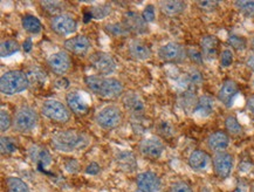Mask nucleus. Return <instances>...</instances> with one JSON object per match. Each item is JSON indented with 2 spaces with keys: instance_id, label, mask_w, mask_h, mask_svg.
Segmentation results:
<instances>
[{
  "instance_id": "obj_20",
  "label": "nucleus",
  "mask_w": 254,
  "mask_h": 192,
  "mask_svg": "<svg viewBox=\"0 0 254 192\" xmlns=\"http://www.w3.org/2000/svg\"><path fill=\"white\" fill-rule=\"evenodd\" d=\"M210 164V156L204 150H193L189 156V165L194 171L206 170Z\"/></svg>"
},
{
  "instance_id": "obj_49",
  "label": "nucleus",
  "mask_w": 254,
  "mask_h": 192,
  "mask_svg": "<svg viewBox=\"0 0 254 192\" xmlns=\"http://www.w3.org/2000/svg\"><path fill=\"white\" fill-rule=\"evenodd\" d=\"M247 66H249L251 69L254 70V55H252V57H250L249 59H247Z\"/></svg>"
},
{
  "instance_id": "obj_41",
  "label": "nucleus",
  "mask_w": 254,
  "mask_h": 192,
  "mask_svg": "<svg viewBox=\"0 0 254 192\" xmlns=\"http://www.w3.org/2000/svg\"><path fill=\"white\" fill-rule=\"evenodd\" d=\"M188 57L191 59L192 63L197 64H200L203 63V53L197 50H193V48H191V50L188 51Z\"/></svg>"
},
{
  "instance_id": "obj_29",
  "label": "nucleus",
  "mask_w": 254,
  "mask_h": 192,
  "mask_svg": "<svg viewBox=\"0 0 254 192\" xmlns=\"http://www.w3.org/2000/svg\"><path fill=\"white\" fill-rule=\"evenodd\" d=\"M19 51H20V45H19L18 41L12 40V39L1 41V45H0V54H1V58L11 57V55L18 53Z\"/></svg>"
},
{
  "instance_id": "obj_42",
  "label": "nucleus",
  "mask_w": 254,
  "mask_h": 192,
  "mask_svg": "<svg viewBox=\"0 0 254 192\" xmlns=\"http://www.w3.org/2000/svg\"><path fill=\"white\" fill-rule=\"evenodd\" d=\"M218 4H219L218 1H208V0H206V1H198L197 2V5L199 6V8L203 9V11H205V12L214 11V9L217 8Z\"/></svg>"
},
{
  "instance_id": "obj_51",
  "label": "nucleus",
  "mask_w": 254,
  "mask_h": 192,
  "mask_svg": "<svg viewBox=\"0 0 254 192\" xmlns=\"http://www.w3.org/2000/svg\"><path fill=\"white\" fill-rule=\"evenodd\" d=\"M252 45H253V47H254V39H253V41H252Z\"/></svg>"
},
{
  "instance_id": "obj_10",
  "label": "nucleus",
  "mask_w": 254,
  "mask_h": 192,
  "mask_svg": "<svg viewBox=\"0 0 254 192\" xmlns=\"http://www.w3.org/2000/svg\"><path fill=\"white\" fill-rule=\"evenodd\" d=\"M212 164L214 174L217 175V177L221 178V180H225L233 170L234 159L232 155L229 154V152H217L213 157Z\"/></svg>"
},
{
  "instance_id": "obj_43",
  "label": "nucleus",
  "mask_w": 254,
  "mask_h": 192,
  "mask_svg": "<svg viewBox=\"0 0 254 192\" xmlns=\"http://www.w3.org/2000/svg\"><path fill=\"white\" fill-rule=\"evenodd\" d=\"M188 80L192 84H200L203 82V76L198 70H191L188 75Z\"/></svg>"
},
{
  "instance_id": "obj_21",
  "label": "nucleus",
  "mask_w": 254,
  "mask_h": 192,
  "mask_svg": "<svg viewBox=\"0 0 254 192\" xmlns=\"http://www.w3.org/2000/svg\"><path fill=\"white\" fill-rule=\"evenodd\" d=\"M214 112V100L208 95H203L198 99L193 114L198 117H208Z\"/></svg>"
},
{
  "instance_id": "obj_7",
  "label": "nucleus",
  "mask_w": 254,
  "mask_h": 192,
  "mask_svg": "<svg viewBox=\"0 0 254 192\" xmlns=\"http://www.w3.org/2000/svg\"><path fill=\"white\" fill-rule=\"evenodd\" d=\"M90 64L99 71L102 76L110 75L116 70V63L112 55L106 52H95L89 58Z\"/></svg>"
},
{
  "instance_id": "obj_40",
  "label": "nucleus",
  "mask_w": 254,
  "mask_h": 192,
  "mask_svg": "<svg viewBox=\"0 0 254 192\" xmlns=\"http://www.w3.org/2000/svg\"><path fill=\"white\" fill-rule=\"evenodd\" d=\"M141 15H142L143 20H144L146 24H148V22H152L155 20V17H156L155 7L152 5H148L144 9H143Z\"/></svg>"
},
{
  "instance_id": "obj_13",
  "label": "nucleus",
  "mask_w": 254,
  "mask_h": 192,
  "mask_svg": "<svg viewBox=\"0 0 254 192\" xmlns=\"http://www.w3.org/2000/svg\"><path fill=\"white\" fill-rule=\"evenodd\" d=\"M139 151L146 158H159L164 151V144L158 138H145L139 143Z\"/></svg>"
},
{
  "instance_id": "obj_27",
  "label": "nucleus",
  "mask_w": 254,
  "mask_h": 192,
  "mask_svg": "<svg viewBox=\"0 0 254 192\" xmlns=\"http://www.w3.org/2000/svg\"><path fill=\"white\" fill-rule=\"evenodd\" d=\"M123 103H125L126 108L128 109L130 113L135 114V115L142 114L143 110H144V105H143V102L139 100V97L137 95H135V94H129V95H127L125 97Z\"/></svg>"
},
{
  "instance_id": "obj_31",
  "label": "nucleus",
  "mask_w": 254,
  "mask_h": 192,
  "mask_svg": "<svg viewBox=\"0 0 254 192\" xmlns=\"http://www.w3.org/2000/svg\"><path fill=\"white\" fill-rule=\"evenodd\" d=\"M40 4L42 6V9L46 11L53 18L57 17V15L63 14L64 8V4L63 1H41Z\"/></svg>"
},
{
  "instance_id": "obj_26",
  "label": "nucleus",
  "mask_w": 254,
  "mask_h": 192,
  "mask_svg": "<svg viewBox=\"0 0 254 192\" xmlns=\"http://www.w3.org/2000/svg\"><path fill=\"white\" fill-rule=\"evenodd\" d=\"M21 26L27 33L33 35H37L42 31L41 21L37 17H34V15H24L21 18Z\"/></svg>"
},
{
  "instance_id": "obj_16",
  "label": "nucleus",
  "mask_w": 254,
  "mask_h": 192,
  "mask_svg": "<svg viewBox=\"0 0 254 192\" xmlns=\"http://www.w3.org/2000/svg\"><path fill=\"white\" fill-rule=\"evenodd\" d=\"M238 93H239V87H238L236 81L226 80L219 89L218 99H219V101L224 106L231 107L233 105L234 99H236Z\"/></svg>"
},
{
  "instance_id": "obj_30",
  "label": "nucleus",
  "mask_w": 254,
  "mask_h": 192,
  "mask_svg": "<svg viewBox=\"0 0 254 192\" xmlns=\"http://www.w3.org/2000/svg\"><path fill=\"white\" fill-rule=\"evenodd\" d=\"M234 6L246 18H254V0H238Z\"/></svg>"
},
{
  "instance_id": "obj_1",
  "label": "nucleus",
  "mask_w": 254,
  "mask_h": 192,
  "mask_svg": "<svg viewBox=\"0 0 254 192\" xmlns=\"http://www.w3.org/2000/svg\"><path fill=\"white\" fill-rule=\"evenodd\" d=\"M51 143L55 150L70 154L86 149L90 143V137L77 130H64L52 136Z\"/></svg>"
},
{
  "instance_id": "obj_32",
  "label": "nucleus",
  "mask_w": 254,
  "mask_h": 192,
  "mask_svg": "<svg viewBox=\"0 0 254 192\" xmlns=\"http://www.w3.org/2000/svg\"><path fill=\"white\" fill-rule=\"evenodd\" d=\"M225 129L230 135H234V136L242 134V131H243L242 125H240L239 121H238L237 117L233 116V115H230V116L226 117Z\"/></svg>"
},
{
  "instance_id": "obj_38",
  "label": "nucleus",
  "mask_w": 254,
  "mask_h": 192,
  "mask_svg": "<svg viewBox=\"0 0 254 192\" xmlns=\"http://www.w3.org/2000/svg\"><path fill=\"white\" fill-rule=\"evenodd\" d=\"M233 60H234V55H233V52L231 50H224L220 53L221 67H224V68L230 67L231 64H233Z\"/></svg>"
},
{
  "instance_id": "obj_33",
  "label": "nucleus",
  "mask_w": 254,
  "mask_h": 192,
  "mask_svg": "<svg viewBox=\"0 0 254 192\" xmlns=\"http://www.w3.org/2000/svg\"><path fill=\"white\" fill-rule=\"evenodd\" d=\"M0 148H1L2 155H12L17 150V143L12 137L8 136H1L0 138Z\"/></svg>"
},
{
  "instance_id": "obj_6",
  "label": "nucleus",
  "mask_w": 254,
  "mask_h": 192,
  "mask_svg": "<svg viewBox=\"0 0 254 192\" xmlns=\"http://www.w3.org/2000/svg\"><path fill=\"white\" fill-rule=\"evenodd\" d=\"M95 121L102 129L112 130L121 125L123 115L121 109L116 106H107L96 114Z\"/></svg>"
},
{
  "instance_id": "obj_45",
  "label": "nucleus",
  "mask_w": 254,
  "mask_h": 192,
  "mask_svg": "<svg viewBox=\"0 0 254 192\" xmlns=\"http://www.w3.org/2000/svg\"><path fill=\"white\" fill-rule=\"evenodd\" d=\"M100 170H101L100 164L96 163V162H92V163H89L87 165L86 174L90 175V176H96L100 172Z\"/></svg>"
},
{
  "instance_id": "obj_23",
  "label": "nucleus",
  "mask_w": 254,
  "mask_h": 192,
  "mask_svg": "<svg viewBox=\"0 0 254 192\" xmlns=\"http://www.w3.org/2000/svg\"><path fill=\"white\" fill-rule=\"evenodd\" d=\"M200 47L201 53L204 57L208 59H213L217 57L218 54V47H219V41L213 35H205L200 40Z\"/></svg>"
},
{
  "instance_id": "obj_48",
  "label": "nucleus",
  "mask_w": 254,
  "mask_h": 192,
  "mask_svg": "<svg viewBox=\"0 0 254 192\" xmlns=\"http://www.w3.org/2000/svg\"><path fill=\"white\" fill-rule=\"evenodd\" d=\"M22 47H24L25 52L31 51L32 50V40H31V39H27V40H25L24 45H22Z\"/></svg>"
},
{
  "instance_id": "obj_11",
  "label": "nucleus",
  "mask_w": 254,
  "mask_h": 192,
  "mask_svg": "<svg viewBox=\"0 0 254 192\" xmlns=\"http://www.w3.org/2000/svg\"><path fill=\"white\" fill-rule=\"evenodd\" d=\"M50 69L57 75H64L71 67V59L69 54L64 51H59L50 55L47 59Z\"/></svg>"
},
{
  "instance_id": "obj_35",
  "label": "nucleus",
  "mask_w": 254,
  "mask_h": 192,
  "mask_svg": "<svg viewBox=\"0 0 254 192\" xmlns=\"http://www.w3.org/2000/svg\"><path fill=\"white\" fill-rule=\"evenodd\" d=\"M227 42H229L231 47L237 51H244L247 47V40L244 37H240V35H230L229 39H227Z\"/></svg>"
},
{
  "instance_id": "obj_9",
  "label": "nucleus",
  "mask_w": 254,
  "mask_h": 192,
  "mask_svg": "<svg viewBox=\"0 0 254 192\" xmlns=\"http://www.w3.org/2000/svg\"><path fill=\"white\" fill-rule=\"evenodd\" d=\"M188 52L177 42H168L158 50V57L167 63H182L187 58Z\"/></svg>"
},
{
  "instance_id": "obj_34",
  "label": "nucleus",
  "mask_w": 254,
  "mask_h": 192,
  "mask_svg": "<svg viewBox=\"0 0 254 192\" xmlns=\"http://www.w3.org/2000/svg\"><path fill=\"white\" fill-rule=\"evenodd\" d=\"M106 32L109 34L114 35V37H125L129 33V31L123 24H119V22H113V24H108L106 26Z\"/></svg>"
},
{
  "instance_id": "obj_5",
  "label": "nucleus",
  "mask_w": 254,
  "mask_h": 192,
  "mask_svg": "<svg viewBox=\"0 0 254 192\" xmlns=\"http://www.w3.org/2000/svg\"><path fill=\"white\" fill-rule=\"evenodd\" d=\"M39 122L38 113L31 107H21L13 116V128L18 132H27L33 130Z\"/></svg>"
},
{
  "instance_id": "obj_44",
  "label": "nucleus",
  "mask_w": 254,
  "mask_h": 192,
  "mask_svg": "<svg viewBox=\"0 0 254 192\" xmlns=\"http://www.w3.org/2000/svg\"><path fill=\"white\" fill-rule=\"evenodd\" d=\"M64 169L69 172V174H75V172L79 170V163L75 161V159H67L64 162Z\"/></svg>"
},
{
  "instance_id": "obj_15",
  "label": "nucleus",
  "mask_w": 254,
  "mask_h": 192,
  "mask_svg": "<svg viewBox=\"0 0 254 192\" xmlns=\"http://www.w3.org/2000/svg\"><path fill=\"white\" fill-rule=\"evenodd\" d=\"M123 25L128 29L129 33L131 32V33L142 34L146 32V22L143 20L142 15L133 11L126 13L125 18H123Z\"/></svg>"
},
{
  "instance_id": "obj_18",
  "label": "nucleus",
  "mask_w": 254,
  "mask_h": 192,
  "mask_svg": "<svg viewBox=\"0 0 254 192\" xmlns=\"http://www.w3.org/2000/svg\"><path fill=\"white\" fill-rule=\"evenodd\" d=\"M230 144V136L226 131L217 130L207 137V146L214 152H223Z\"/></svg>"
},
{
  "instance_id": "obj_28",
  "label": "nucleus",
  "mask_w": 254,
  "mask_h": 192,
  "mask_svg": "<svg viewBox=\"0 0 254 192\" xmlns=\"http://www.w3.org/2000/svg\"><path fill=\"white\" fill-rule=\"evenodd\" d=\"M6 187L8 192H31V189L19 177H7L6 178Z\"/></svg>"
},
{
  "instance_id": "obj_4",
  "label": "nucleus",
  "mask_w": 254,
  "mask_h": 192,
  "mask_svg": "<svg viewBox=\"0 0 254 192\" xmlns=\"http://www.w3.org/2000/svg\"><path fill=\"white\" fill-rule=\"evenodd\" d=\"M41 113L52 122L64 125L70 120V110L61 101L50 99L44 101L41 106Z\"/></svg>"
},
{
  "instance_id": "obj_8",
  "label": "nucleus",
  "mask_w": 254,
  "mask_h": 192,
  "mask_svg": "<svg viewBox=\"0 0 254 192\" xmlns=\"http://www.w3.org/2000/svg\"><path fill=\"white\" fill-rule=\"evenodd\" d=\"M51 28L54 33L66 37V35L75 33L77 29V21L71 15L63 13V14L52 18Z\"/></svg>"
},
{
  "instance_id": "obj_3",
  "label": "nucleus",
  "mask_w": 254,
  "mask_h": 192,
  "mask_svg": "<svg viewBox=\"0 0 254 192\" xmlns=\"http://www.w3.org/2000/svg\"><path fill=\"white\" fill-rule=\"evenodd\" d=\"M29 84L28 75L21 70H8L0 77V90L8 96L25 92Z\"/></svg>"
},
{
  "instance_id": "obj_52",
  "label": "nucleus",
  "mask_w": 254,
  "mask_h": 192,
  "mask_svg": "<svg viewBox=\"0 0 254 192\" xmlns=\"http://www.w3.org/2000/svg\"><path fill=\"white\" fill-rule=\"evenodd\" d=\"M253 83H254V80H253Z\"/></svg>"
},
{
  "instance_id": "obj_36",
  "label": "nucleus",
  "mask_w": 254,
  "mask_h": 192,
  "mask_svg": "<svg viewBox=\"0 0 254 192\" xmlns=\"http://www.w3.org/2000/svg\"><path fill=\"white\" fill-rule=\"evenodd\" d=\"M13 127V117L9 115L7 110H0V129L1 132H6Z\"/></svg>"
},
{
  "instance_id": "obj_12",
  "label": "nucleus",
  "mask_w": 254,
  "mask_h": 192,
  "mask_svg": "<svg viewBox=\"0 0 254 192\" xmlns=\"http://www.w3.org/2000/svg\"><path fill=\"white\" fill-rule=\"evenodd\" d=\"M64 50L71 54L83 57V55H86L89 52L90 47H92V42H90L86 35H76V37L67 39L64 41Z\"/></svg>"
},
{
  "instance_id": "obj_25",
  "label": "nucleus",
  "mask_w": 254,
  "mask_h": 192,
  "mask_svg": "<svg viewBox=\"0 0 254 192\" xmlns=\"http://www.w3.org/2000/svg\"><path fill=\"white\" fill-rule=\"evenodd\" d=\"M117 165L122 169V170L131 172L137 167V161H136L135 155L130 151L120 152L116 157Z\"/></svg>"
},
{
  "instance_id": "obj_22",
  "label": "nucleus",
  "mask_w": 254,
  "mask_h": 192,
  "mask_svg": "<svg viewBox=\"0 0 254 192\" xmlns=\"http://www.w3.org/2000/svg\"><path fill=\"white\" fill-rule=\"evenodd\" d=\"M159 8L163 14L167 17L174 18L177 15L182 14L187 8V2L179 1V0H175V1H161L159 2Z\"/></svg>"
},
{
  "instance_id": "obj_50",
  "label": "nucleus",
  "mask_w": 254,
  "mask_h": 192,
  "mask_svg": "<svg viewBox=\"0 0 254 192\" xmlns=\"http://www.w3.org/2000/svg\"><path fill=\"white\" fill-rule=\"evenodd\" d=\"M133 192H145V191H143V190H141V189H137V190H135Z\"/></svg>"
},
{
  "instance_id": "obj_24",
  "label": "nucleus",
  "mask_w": 254,
  "mask_h": 192,
  "mask_svg": "<svg viewBox=\"0 0 254 192\" xmlns=\"http://www.w3.org/2000/svg\"><path fill=\"white\" fill-rule=\"evenodd\" d=\"M29 157L33 162H37L41 167L47 168L52 163V156L47 149H39L38 146H32L29 149Z\"/></svg>"
},
{
  "instance_id": "obj_2",
  "label": "nucleus",
  "mask_w": 254,
  "mask_h": 192,
  "mask_svg": "<svg viewBox=\"0 0 254 192\" xmlns=\"http://www.w3.org/2000/svg\"><path fill=\"white\" fill-rule=\"evenodd\" d=\"M84 83L88 89L97 96L106 99H116L123 94V84L115 77H106L102 75H89L84 77Z\"/></svg>"
},
{
  "instance_id": "obj_47",
  "label": "nucleus",
  "mask_w": 254,
  "mask_h": 192,
  "mask_svg": "<svg viewBox=\"0 0 254 192\" xmlns=\"http://www.w3.org/2000/svg\"><path fill=\"white\" fill-rule=\"evenodd\" d=\"M247 109L250 110L251 113L253 114L254 115V95H252V96H250L249 99H247Z\"/></svg>"
},
{
  "instance_id": "obj_14",
  "label": "nucleus",
  "mask_w": 254,
  "mask_h": 192,
  "mask_svg": "<svg viewBox=\"0 0 254 192\" xmlns=\"http://www.w3.org/2000/svg\"><path fill=\"white\" fill-rule=\"evenodd\" d=\"M138 189L145 192H157L161 189V180L155 172L145 171L137 176L136 180Z\"/></svg>"
},
{
  "instance_id": "obj_37",
  "label": "nucleus",
  "mask_w": 254,
  "mask_h": 192,
  "mask_svg": "<svg viewBox=\"0 0 254 192\" xmlns=\"http://www.w3.org/2000/svg\"><path fill=\"white\" fill-rule=\"evenodd\" d=\"M112 12V6L110 5H101V6H95L90 12V14L93 15V18L97 19H104L106 17H108L109 13Z\"/></svg>"
},
{
  "instance_id": "obj_19",
  "label": "nucleus",
  "mask_w": 254,
  "mask_h": 192,
  "mask_svg": "<svg viewBox=\"0 0 254 192\" xmlns=\"http://www.w3.org/2000/svg\"><path fill=\"white\" fill-rule=\"evenodd\" d=\"M129 54L130 57H132L135 60H141L145 61L149 60L151 58V50L145 42L141 40H132L129 44Z\"/></svg>"
},
{
  "instance_id": "obj_46",
  "label": "nucleus",
  "mask_w": 254,
  "mask_h": 192,
  "mask_svg": "<svg viewBox=\"0 0 254 192\" xmlns=\"http://www.w3.org/2000/svg\"><path fill=\"white\" fill-rule=\"evenodd\" d=\"M55 86H57L58 88H60V89H64V88H67L68 86H69V82H68L67 79H59L57 82H55Z\"/></svg>"
},
{
  "instance_id": "obj_39",
  "label": "nucleus",
  "mask_w": 254,
  "mask_h": 192,
  "mask_svg": "<svg viewBox=\"0 0 254 192\" xmlns=\"http://www.w3.org/2000/svg\"><path fill=\"white\" fill-rule=\"evenodd\" d=\"M169 192H193V190L185 182H176V183L171 185Z\"/></svg>"
},
{
  "instance_id": "obj_17",
  "label": "nucleus",
  "mask_w": 254,
  "mask_h": 192,
  "mask_svg": "<svg viewBox=\"0 0 254 192\" xmlns=\"http://www.w3.org/2000/svg\"><path fill=\"white\" fill-rule=\"evenodd\" d=\"M66 103H67L68 109L77 116L86 115L88 110H89V106H88V103L77 92L68 93L66 95Z\"/></svg>"
}]
</instances>
